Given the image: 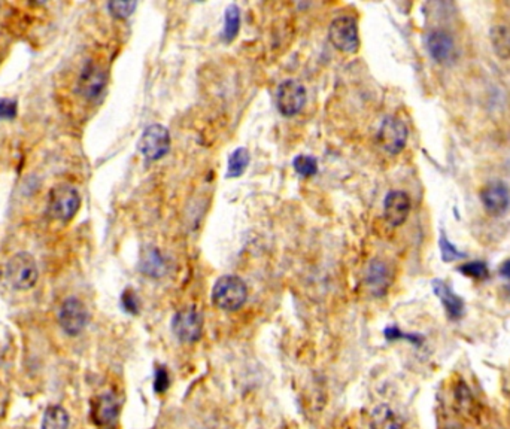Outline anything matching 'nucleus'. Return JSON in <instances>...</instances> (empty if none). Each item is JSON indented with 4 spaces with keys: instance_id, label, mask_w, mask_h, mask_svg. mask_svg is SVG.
<instances>
[{
    "instance_id": "14",
    "label": "nucleus",
    "mask_w": 510,
    "mask_h": 429,
    "mask_svg": "<svg viewBox=\"0 0 510 429\" xmlns=\"http://www.w3.org/2000/svg\"><path fill=\"white\" fill-rule=\"evenodd\" d=\"M427 51L436 63L445 65L451 61L455 54L454 38L445 30H431L427 35Z\"/></svg>"
},
{
    "instance_id": "16",
    "label": "nucleus",
    "mask_w": 510,
    "mask_h": 429,
    "mask_svg": "<svg viewBox=\"0 0 510 429\" xmlns=\"http://www.w3.org/2000/svg\"><path fill=\"white\" fill-rule=\"evenodd\" d=\"M433 290L438 295L440 303L447 313V316L457 320L464 315V301L458 297L454 290L449 288V285L440 279L433 282Z\"/></svg>"
},
{
    "instance_id": "13",
    "label": "nucleus",
    "mask_w": 510,
    "mask_h": 429,
    "mask_svg": "<svg viewBox=\"0 0 510 429\" xmlns=\"http://www.w3.org/2000/svg\"><path fill=\"white\" fill-rule=\"evenodd\" d=\"M411 198L403 191L388 192L384 202V217L385 221L391 227H400L406 222L411 213Z\"/></svg>"
},
{
    "instance_id": "12",
    "label": "nucleus",
    "mask_w": 510,
    "mask_h": 429,
    "mask_svg": "<svg viewBox=\"0 0 510 429\" xmlns=\"http://www.w3.org/2000/svg\"><path fill=\"white\" fill-rule=\"evenodd\" d=\"M119 411H121V406L118 398L114 393H102L93 401L92 420L97 428L109 429L116 423Z\"/></svg>"
},
{
    "instance_id": "29",
    "label": "nucleus",
    "mask_w": 510,
    "mask_h": 429,
    "mask_svg": "<svg viewBox=\"0 0 510 429\" xmlns=\"http://www.w3.org/2000/svg\"><path fill=\"white\" fill-rule=\"evenodd\" d=\"M385 337L389 340H396V339H406V340H411L415 344H419L421 343V339H419L418 335L415 334H403L401 331H398L397 328H388L385 330Z\"/></svg>"
},
{
    "instance_id": "10",
    "label": "nucleus",
    "mask_w": 510,
    "mask_h": 429,
    "mask_svg": "<svg viewBox=\"0 0 510 429\" xmlns=\"http://www.w3.org/2000/svg\"><path fill=\"white\" fill-rule=\"evenodd\" d=\"M306 103L305 87L294 81H283L278 88V109L283 116H294L303 109Z\"/></svg>"
},
{
    "instance_id": "18",
    "label": "nucleus",
    "mask_w": 510,
    "mask_h": 429,
    "mask_svg": "<svg viewBox=\"0 0 510 429\" xmlns=\"http://www.w3.org/2000/svg\"><path fill=\"white\" fill-rule=\"evenodd\" d=\"M69 413L62 406L53 404L43 413L40 429H69Z\"/></svg>"
},
{
    "instance_id": "5",
    "label": "nucleus",
    "mask_w": 510,
    "mask_h": 429,
    "mask_svg": "<svg viewBox=\"0 0 510 429\" xmlns=\"http://www.w3.org/2000/svg\"><path fill=\"white\" fill-rule=\"evenodd\" d=\"M89 320L85 304L77 297L66 298L58 310V324L69 337H78Z\"/></svg>"
},
{
    "instance_id": "4",
    "label": "nucleus",
    "mask_w": 510,
    "mask_h": 429,
    "mask_svg": "<svg viewBox=\"0 0 510 429\" xmlns=\"http://www.w3.org/2000/svg\"><path fill=\"white\" fill-rule=\"evenodd\" d=\"M328 39L333 43V47L342 53H357L359 48L357 20L349 15H342L333 20L328 28Z\"/></svg>"
},
{
    "instance_id": "8",
    "label": "nucleus",
    "mask_w": 510,
    "mask_h": 429,
    "mask_svg": "<svg viewBox=\"0 0 510 429\" xmlns=\"http://www.w3.org/2000/svg\"><path fill=\"white\" fill-rule=\"evenodd\" d=\"M107 88V72L94 61H87L80 72L77 91L88 102H96Z\"/></svg>"
},
{
    "instance_id": "6",
    "label": "nucleus",
    "mask_w": 510,
    "mask_h": 429,
    "mask_svg": "<svg viewBox=\"0 0 510 429\" xmlns=\"http://www.w3.org/2000/svg\"><path fill=\"white\" fill-rule=\"evenodd\" d=\"M141 154L151 161H157L168 154L170 149V133L161 124H153L145 129L138 142Z\"/></svg>"
},
{
    "instance_id": "27",
    "label": "nucleus",
    "mask_w": 510,
    "mask_h": 429,
    "mask_svg": "<svg viewBox=\"0 0 510 429\" xmlns=\"http://www.w3.org/2000/svg\"><path fill=\"white\" fill-rule=\"evenodd\" d=\"M18 114V103L11 99H0V118L11 121Z\"/></svg>"
},
{
    "instance_id": "7",
    "label": "nucleus",
    "mask_w": 510,
    "mask_h": 429,
    "mask_svg": "<svg viewBox=\"0 0 510 429\" xmlns=\"http://www.w3.org/2000/svg\"><path fill=\"white\" fill-rule=\"evenodd\" d=\"M172 331L181 343H196L203 334V316L196 308L179 310L172 319Z\"/></svg>"
},
{
    "instance_id": "22",
    "label": "nucleus",
    "mask_w": 510,
    "mask_h": 429,
    "mask_svg": "<svg viewBox=\"0 0 510 429\" xmlns=\"http://www.w3.org/2000/svg\"><path fill=\"white\" fill-rule=\"evenodd\" d=\"M293 167L294 170L303 178H310L313 175H317L318 172V163L313 157L309 156H298L294 158L293 161Z\"/></svg>"
},
{
    "instance_id": "31",
    "label": "nucleus",
    "mask_w": 510,
    "mask_h": 429,
    "mask_svg": "<svg viewBox=\"0 0 510 429\" xmlns=\"http://www.w3.org/2000/svg\"><path fill=\"white\" fill-rule=\"evenodd\" d=\"M446 429H458V428H446Z\"/></svg>"
},
{
    "instance_id": "20",
    "label": "nucleus",
    "mask_w": 510,
    "mask_h": 429,
    "mask_svg": "<svg viewBox=\"0 0 510 429\" xmlns=\"http://www.w3.org/2000/svg\"><path fill=\"white\" fill-rule=\"evenodd\" d=\"M251 156L246 148H237L229 158V168H227V178H239L242 176L249 165Z\"/></svg>"
},
{
    "instance_id": "15",
    "label": "nucleus",
    "mask_w": 510,
    "mask_h": 429,
    "mask_svg": "<svg viewBox=\"0 0 510 429\" xmlns=\"http://www.w3.org/2000/svg\"><path fill=\"white\" fill-rule=\"evenodd\" d=\"M393 276L389 271L388 266L382 261H373L366 273V285L370 289V293L376 297H382L386 294V290L391 285Z\"/></svg>"
},
{
    "instance_id": "25",
    "label": "nucleus",
    "mask_w": 510,
    "mask_h": 429,
    "mask_svg": "<svg viewBox=\"0 0 510 429\" xmlns=\"http://www.w3.org/2000/svg\"><path fill=\"white\" fill-rule=\"evenodd\" d=\"M138 4L136 2H111L108 4V9L111 12L112 17L124 20L129 18L130 15L136 9Z\"/></svg>"
},
{
    "instance_id": "2",
    "label": "nucleus",
    "mask_w": 510,
    "mask_h": 429,
    "mask_svg": "<svg viewBox=\"0 0 510 429\" xmlns=\"http://www.w3.org/2000/svg\"><path fill=\"white\" fill-rule=\"evenodd\" d=\"M81 202V195L77 188L69 185V183H60L48 194L47 212L55 221L69 222L78 213Z\"/></svg>"
},
{
    "instance_id": "3",
    "label": "nucleus",
    "mask_w": 510,
    "mask_h": 429,
    "mask_svg": "<svg viewBox=\"0 0 510 429\" xmlns=\"http://www.w3.org/2000/svg\"><path fill=\"white\" fill-rule=\"evenodd\" d=\"M5 276L8 283L15 290L32 289L39 279V268L36 259L28 252L15 254L6 263Z\"/></svg>"
},
{
    "instance_id": "28",
    "label": "nucleus",
    "mask_w": 510,
    "mask_h": 429,
    "mask_svg": "<svg viewBox=\"0 0 510 429\" xmlns=\"http://www.w3.org/2000/svg\"><path fill=\"white\" fill-rule=\"evenodd\" d=\"M121 303H123V308L126 312H129L131 315H136L139 312V301L133 290H130V289L126 290V293L123 294Z\"/></svg>"
},
{
    "instance_id": "11",
    "label": "nucleus",
    "mask_w": 510,
    "mask_h": 429,
    "mask_svg": "<svg viewBox=\"0 0 510 429\" xmlns=\"http://www.w3.org/2000/svg\"><path fill=\"white\" fill-rule=\"evenodd\" d=\"M481 202L487 213L501 217L510 207V190L501 180L488 182L481 190Z\"/></svg>"
},
{
    "instance_id": "9",
    "label": "nucleus",
    "mask_w": 510,
    "mask_h": 429,
    "mask_svg": "<svg viewBox=\"0 0 510 429\" xmlns=\"http://www.w3.org/2000/svg\"><path fill=\"white\" fill-rule=\"evenodd\" d=\"M408 142V127L398 118L388 116L378 131V143L379 146L388 152V154L396 156L404 149Z\"/></svg>"
},
{
    "instance_id": "21",
    "label": "nucleus",
    "mask_w": 510,
    "mask_h": 429,
    "mask_svg": "<svg viewBox=\"0 0 510 429\" xmlns=\"http://www.w3.org/2000/svg\"><path fill=\"white\" fill-rule=\"evenodd\" d=\"M239 28H241V9L237 5H230L226 9V24H224L222 32L224 40L232 42L237 36Z\"/></svg>"
},
{
    "instance_id": "1",
    "label": "nucleus",
    "mask_w": 510,
    "mask_h": 429,
    "mask_svg": "<svg viewBox=\"0 0 510 429\" xmlns=\"http://www.w3.org/2000/svg\"><path fill=\"white\" fill-rule=\"evenodd\" d=\"M248 298V288L245 282L237 276L229 274L219 278L212 289V303L215 308L236 312L242 308Z\"/></svg>"
},
{
    "instance_id": "26",
    "label": "nucleus",
    "mask_w": 510,
    "mask_h": 429,
    "mask_svg": "<svg viewBox=\"0 0 510 429\" xmlns=\"http://www.w3.org/2000/svg\"><path fill=\"white\" fill-rule=\"evenodd\" d=\"M169 388H170V376L164 366H158L154 379V391L157 393H164Z\"/></svg>"
},
{
    "instance_id": "19",
    "label": "nucleus",
    "mask_w": 510,
    "mask_h": 429,
    "mask_svg": "<svg viewBox=\"0 0 510 429\" xmlns=\"http://www.w3.org/2000/svg\"><path fill=\"white\" fill-rule=\"evenodd\" d=\"M491 43L492 48L500 58H510V27L504 24H497L491 28Z\"/></svg>"
},
{
    "instance_id": "23",
    "label": "nucleus",
    "mask_w": 510,
    "mask_h": 429,
    "mask_svg": "<svg viewBox=\"0 0 510 429\" xmlns=\"http://www.w3.org/2000/svg\"><path fill=\"white\" fill-rule=\"evenodd\" d=\"M458 271L462 276H467V278L476 279V281H482L485 278H488L489 270L487 267V264L484 261H470L458 267Z\"/></svg>"
},
{
    "instance_id": "30",
    "label": "nucleus",
    "mask_w": 510,
    "mask_h": 429,
    "mask_svg": "<svg viewBox=\"0 0 510 429\" xmlns=\"http://www.w3.org/2000/svg\"><path fill=\"white\" fill-rule=\"evenodd\" d=\"M500 274L503 276V278L506 279H510V259H507V261H504L500 267Z\"/></svg>"
},
{
    "instance_id": "24",
    "label": "nucleus",
    "mask_w": 510,
    "mask_h": 429,
    "mask_svg": "<svg viewBox=\"0 0 510 429\" xmlns=\"http://www.w3.org/2000/svg\"><path fill=\"white\" fill-rule=\"evenodd\" d=\"M439 248H440V255L445 263H452L457 261V259H462L466 256V254L458 251L454 244L447 240V237L442 233L440 239H439Z\"/></svg>"
},
{
    "instance_id": "17",
    "label": "nucleus",
    "mask_w": 510,
    "mask_h": 429,
    "mask_svg": "<svg viewBox=\"0 0 510 429\" xmlns=\"http://www.w3.org/2000/svg\"><path fill=\"white\" fill-rule=\"evenodd\" d=\"M139 267L149 278H161L166 273V261L156 248H146L142 252Z\"/></svg>"
}]
</instances>
